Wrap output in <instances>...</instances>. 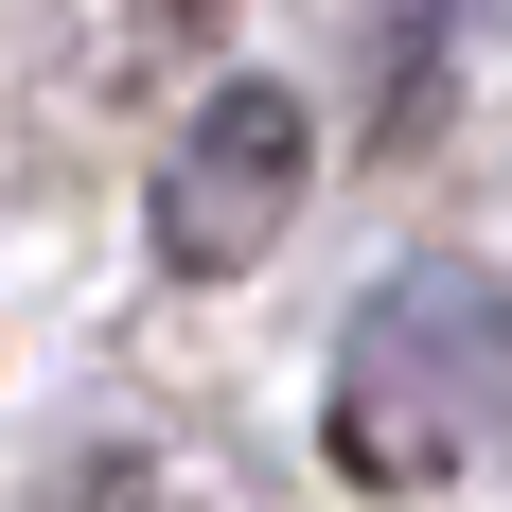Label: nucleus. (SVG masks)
<instances>
[{"mask_svg": "<svg viewBox=\"0 0 512 512\" xmlns=\"http://www.w3.org/2000/svg\"><path fill=\"white\" fill-rule=\"evenodd\" d=\"M336 407L354 460H460L512 424V265H407L371 283L336 336Z\"/></svg>", "mask_w": 512, "mask_h": 512, "instance_id": "nucleus-1", "label": "nucleus"}, {"mask_svg": "<svg viewBox=\"0 0 512 512\" xmlns=\"http://www.w3.org/2000/svg\"><path fill=\"white\" fill-rule=\"evenodd\" d=\"M142 212H159L177 265H248L265 230L301 212V106H283V89H212L195 124L159 142V195Z\"/></svg>", "mask_w": 512, "mask_h": 512, "instance_id": "nucleus-2", "label": "nucleus"}]
</instances>
